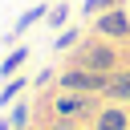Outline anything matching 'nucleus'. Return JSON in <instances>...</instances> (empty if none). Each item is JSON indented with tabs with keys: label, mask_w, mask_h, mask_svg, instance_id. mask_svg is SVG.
I'll list each match as a JSON object with an SVG mask.
<instances>
[{
	"label": "nucleus",
	"mask_w": 130,
	"mask_h": 130,
	"mask_svg": "<svg viewBox=\"0 0 130 130\" xmlns=\"http://www.w3.org/2000/svg\"><path fill=\"white\" fill-rule=\"evenodd\" d=\"M98 130H126V114L114 106V110H102L98 114Z\"/></svg>",
	"instance_id": "nucleus-8"
},
{
	"label": "nucleus",
	"mask_w": 130,
	"mask_h": 130,
	"mask_svg": "<svg viewBox=\"0 0 130 130\" xmlns=\"http://www.w3.org/2000/svg\"><path fill=\"white\" fill-rule=\"evenodd\" d=\"M85 106H89V102H85V93H73V89L57 98V114H61V118H73V114H85Z\"/></svg>",
	"instance_id": "nucleus-4"
},
{
	"label": "nucleus",
	"mask_w": 130,
	"mask_h": 130,
	"mask_svg": "<svg viewBox=\"0 0 130 130\" xmlns=\"http://www.w3.org/2000/svg\"><path fill=\"white\" fill-rule=\"evenodd\" d=\"M77 69H93V73L114 69V49L110 45H85L81 57H77Z\"/></svg>",
	"instance_id": "nucleus-2"
},
{
	"label": "nucleus",
	"mask_w": 130,
	"mask_h": 130,
	"mask_svg": "<svg viewBox=\"0 0 130 130\" xmlns=\"http://www.w3.org/2000/svg\"><path fill=\"white\" fill-rule=\"evenodd\" d=\"M106 98H110V102H126V98H130V69H126V73H118V77H110Z\"/></svg>",
	"instance_id": "nucleus-6"
},
{
	"label": "nucleus",
	"mask_w": 130,
	"mask_h": 130,
	"mask_svg": "<svg viewBox=\"0 0 130 130\" xmlns=\"http://www.w3.org/2000/svg\"><path fill=\"white\" fill-rule=\"evenodd\" d=\"M20 89H24V77H8V85L0 89V106H8V102L20 93Z\"/></svg>",
	"instance_id": "nucleus-9"
},
{
	"label": "nucleus",
	"mask_w": 130,
	"mask_h": 130,
	"mask_svg": "<svg viewBox=\"0 0 130 130\" xmlns=\"http://www.w3.org/2000/svg\"><path fill=\"white\" fill-rule=\"evenodd\" d=\"M61 85H65V89H73V93H93V89H102V93H106L110 77H106V73H93V69H69V73L61 77Z\"/></svg>",
	"instance_id": "nucleus-1"
},
{
	"label": "nucleus",
	"mask_w": 130,
	"mask_h": 130,
	"mask_svg": "<svg viewBox=\"0 0 130 130\" xmlns=\"http://www.w3.org/2000/svg\"><path fill=\"white\" fill-rule=\"evenodd\" d=\"M8 122H12V130H28V106H16L8 114Z\"/></svg>",
	"instance_id": "nucleus-10"
},
{
	"label": "nucleus",
	"mask_w": 130,
	"mask_h": 130,
	"mask_svg": "<svg viewBox=\"0 0 130 130\" xmlns=\"http://www.w3.org/2000/svg\"><path fill=\"white\" fill-rule=\"evenodd\" d=\"M98 32H102V37H126V32H130V16L118 12V8H110V12L98 16Z\"/></svg>",
	"instance_id": "nucleus-3"
},
{
	"label": "nucleus",
	"mask_w": 130,
	"mask_h": 130,
	"mask_svg": "<svg viewBox=\"0 0 130 130\" xmlns=\"http://www.w3.org/2000/svg\"><path fill=\"white\" fill-rule=\"evenodd\" d=\"M45 12H49V8H45V4H32V8H28V12H24V16H20V20H16V28H12V32H8V37H4V41H16V37H24V32H28V28H32V24H37V20H41V16H45Z\"/></svg>",
	"instance_id": "nucleus-5"
},
{
	"label": "nucleus",
	"mask_w": 130,
	"mask_h": 130,
	"mask_svg": "<svg viewBox=\"0 0 130 130\" xmlns=\"http://www.w3.org/2000/svg\"><path fill=\"white\" fill-rule=\"evenodd\" d=\"M24 61H28V49H20V45H16V49L0 61V77H16V69H20Z\"/></svg>",
	"instance_id": "nucleus-7"
},
{
	"label": "nucleus",
	"mask_w": 130,
	"mask_h": 130,
	"mask_svg": "<svg viewBox=\"0 0 130 130\" xmlns=\"http://www.w3.org/2000/svg\"><path fill=\"white\" fill-rule=\"evenodd\" d=\"M0 130H12V122H8V118H0Z\"/></svg>",
	"instance_id": "nucleus-14"
},
{
	"label": "nucleus",
	"mask_w": 130,
	"mask_h": 130,
	"mask_svg": "<svg viewBox=\"0 0 130 130\" xmlns=\"http://www.w3.org/2000/svg\"><path fill=\"white\" fill-rule=\"evenodd\" d=\"M65 16H69V8H65V4H57V8L49 12V24H53V28H61V24H65Z\"/></svg>",
	"instance_id": "nucleus-12"
},
{
	"label": "nucleus",
	"mask_w": 130,
	"mask_h": 130,
	"mask_svg": "<svg viewBox=\"0 0 130 130\" xmlns=\"http://www.w3.org/2000/svg\"><path fill=\"white\" fill-rule=\"evenodd\" d=\"M114 4H118V0H85L81 8H85V12H102V8H114Z\"/></svg>",
	"instance_id": "nucleus-13"
},
{
	"label": "nucleus",
	"mask_w": 130,
	"mask_h": 130,
	"mask_svg": "<svg viewBox=\"0 0 130 130\" xmlns=\"http://www.w3.org/2000/svg\"><path fill=\"white\" fill-rule=\"evenodd\" d=\"M77 37H81V32H73V28H65V32H61V37L53 41V49H73V45H77Z\"/></svg>",
	"instance_id": "nucleus-11"
}]
</instances>
